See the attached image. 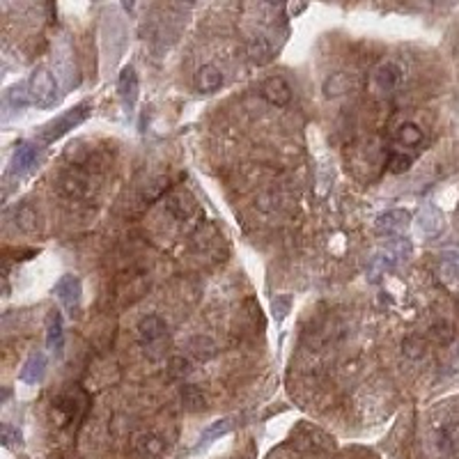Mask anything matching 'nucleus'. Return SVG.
<instances>
[{"label": "nucleus", "mask_w": 459, "mask_h": 459, "mask_svg": "<svg viewBox=\"0 0 459 459\" xmlns=\"http://www.w3.org/2000/svg\"><path fill=\"white\" fill-rule=\"evenodd\" d=\"M46 344L51 347L53 351L60 354L62 351V344H64V326H62V315L53 310L48 315V326H46Z\"/></svg>", "instance_id": "obj_15"}, {"label": "nucleus", "mask_w": 459, "mask_h": 459, "mask_svg": "<svg viewBox=\"0 0 459 459\" xmlns=\"http://www.w3.org/2000/svg\"><path fill=\"white\" fill-rule=\"evenodd\" d=\"M260 95L267 104L271 106H287L292 104V88L283 76H269L267 81H262Z\"/></svg>", "instance_id": "obj_4"}, {"label": "nucleus", "mask_w": 459, "mask_h": 459, "mask_svg": "<svg viewBox=\"0 0 459 459\" xmlns=\"http://www.w3.org/2000/svg\"><path fill=\"white\" fill-rule=\"evenodd\" d=\"M264 3H269V5H283L285 0H264Z\"/></svg>", "instance_id": "obj_31"}, {"label": "nucleus", "mask_w": 459, "mask_h": 459, "mask_svg": "<svg viewBox=\"0 0 459 459\" xmlns=\"http://www.w3.org/2000/svg\"><path fill=\"white\" fill-rule=\"evenodd\" d=\"M88 406H90L88 393L76 388L71 393H64V395H60L53 402V415L57 418V425H69L76 418H83Z\"/></svg>", "instance_id": "obj_2"}, {"label": "nucleus", "mask_w": 459, "mask_h": 459, "mask_svg": "<svg viewBox=\"0 0 459 459\" xmlns=\"http://www.w3.org/2000/svg\"><path fill=\"white\" fill-rule=\"evenodd\" d=\"M35 161H37V149H35V145L32 142H21V145H17V149H14L10 172L17 177L26 175V172L35 166Z\"/></svg>", "instance_id": "obj_9"}, {"label": "nucleus", "mask_w": 459, "mask_h": 459, "mask_svg": "<svg viewBox=\"0 0 459 459\" xmlns=\"http://www.w3.org/2000/svg\"><path fill=\"white\" fill-rule=\"evenodd\" d=\"M122 3H124L127 10H131V7H133V0H122Z\"/></svg>", "instance_id": "obj_32"}, {"label": "nucleus", "mask_w": 459, "mask_h": 459, "mask_svg": "<svg viewBox=\"0 0 459 459\" xmlns=\"http://www.w3.org/2000/svg\"><path fill=\"white\" fill-rule=\"evenodd\" d=\"M3 441L5 446H12V443H21V432L12 425H3Z\"/></svg>", "instance_id": "obj_30"}, {"label": "nucleus", "mask_w": 459, "mask_h": 459, "mask_svg": "<svg viewBox=\"0 0 459 459\" xmlns=\"http://www.w3.org/2000/svg\"><path fill=\"white\" fill-rule=\"evenodd\" d=\"M191 351L196 354L198 358H212L214 354H216V344H214L212 338H193L191 340Z\"/></svg>", "instance_id": "obj_27"}, {"label": "nucleus", "mask_w": 459, "mask_h": 459, "mask_svg": "<svg viewBox=\"0 0 459 459\" xmlns=\"http://www.w3.org/2000/svg\"><path fill=\"white\" fill-rule=\"evenodd\" d=\"M232 427H234V420H232V418H221V420H216V422H212V425L203 432V436H200V446H207V443H212L214 439H218V436L227 434Z\"/></svg>", "instance_id": "obj_22"}, {"label": "nucleus", "mask_w": 459, "mask_h": 459, "mask_svg": "<svg viewBox=\"0 0 459 459\" xmlns=\"http://www.w3.org/2000/svg\"><path fill=\"white\" fill-rule=\"evenodd\" d=\"M53 294L57 297V301H60V303H62L64 308H67V310L74 312L76 308H78V303H81V294H83L81 278H78V276H71V274L62 276L60 281L55 283Z\"/></svg>", "instance_id": "obj_5"}, {"label": "nucleus", "mask_w": 459, "mask_h": 459, "mask_svg": "<svg viewBox=\"0 0 459 459\" xmlns=\"http://www.w3.org/2000/svg\"><path fill=\"white\" fill-rule=\"evenodd\" d=\"M429 338L439 344H450L455 338V328L450 321H436V324H432V328H429Z\"/></svg>", "instance_id": "obj_24"}, {"label": "nucleus", "mask_w": 459, "mask_h": 459, "mask_svg": "<svg viewBox=\"0 0 459 459\" xmlns=\"http://www.w3.org/2000/svg\"><path fill=\"white\" fill-rule=\"evenodd\" d=\"M395 138H397L400 145L415 147V145H420V140H422V129H420L418 124H402V127L397 129Z\"/></svg>", "instance_id": "obj_23"}, {"label": "nucleus", "mask_w": 459, "mask_h": 459, "mask_svg": "<svg viewBox=\"0 0 459 459\" xmlns=\"http://www.w3.org/2000/svg\"><path fill=\"white\" fill-rule=\"evenodd\" d=\"M51 459H62V457H60V455H57V457H51Z\"/></svg>", "instance_id": "obj_33"}, {"label": "nucleus", "mask_w": 459, "mask_h": 459, "mask_svg": "<svg viewBox=\"0 0 459 459\" xmlns=\"http://www.w3.org/2000/svg\"><path fill=\"white\" fill-rule=\"evenodd\" d=\"M402 351H404V356L409 358V361H418V358L425 356V342H422L420 338H415V335H411V338H406L404 342H402Z\"/></svg>", "instance_id": "obj_26"}, {"label": "nucleus", "mask_w": 459, "mask_h": 459, "mask_svg": "<svg viewBox=\"0 0 459 459\" xmlns=\"http://www.w3.org/2000/svg\"><path fill=\"white\" fill-rule=\"evenodd\" d=\"M135 450H138L140 457L145 459H156L166 453V441L161 439L159 434H140L138 439H135Z\"/></svg>", "instance_id": "obj_12"}, {"label": "nucleus", "mask_w": 459, "mask_h": 459, "mask_svg": "<svg viewBox=\"0 0 459 459\" xmlns=\"http://www.w3.org/2000/svg\"><path fill=\"white\" fill-rule=\"evenodd\" d=\"M46 375V356L44 354H32L28 358V363L21 370V382L26 384H37Z\"/></svg>", "instance_id": "obj_14"}, {"label": "nucleus", "mask_w": 459, "mask_h": 459, "mask_svg": "<svg viewBox=\"0 0 459 459\" xmlns=\"http://www.w3.org/2000/svg\"><path fill=\"white\" fill-rule=\"evenodd\" d=\"M409 221H411V216H409L406 209H393V212H384L382 216L377 218V230L379 232H400V230H404L409 225Z\"/></svg>", "instance_id": "obj_11"}, {"label": "nucleus", "mask_w": 459, "mask_h": 459, "mask_svg": "<svg viewBox=\"0 0 459 459\" xmlns=\"http://www.w3.org/2000/svg\"><path fill=\"white\" fill-rule=\"evenodd\" d=\"M163 333H166V321L159 315H145L138 321V335L142 342H156Z\"/></svg>", "instance_id": "obj_13"}, {"label": "nucleus", "mask_w": 459, "mask_h": 459, "mask_svg": "<svg viewBox=\"0 0 459 459\" xmlns=\"http://www.w3.org/2000/svg\"><path fill=\"white\" fill-rule=\"evenodd\" d=\"M354 85H356V78H351L349 74H333L326 81L324 92H326V97H342L354 90Z\"/></svg>", "instance_id": "obj_19"}, {"label": "nucleus", "mask_w": 459, "mask_h": 459, "mask_svg": "<svg viewBox=\"0 0 459 459\" xmlns=\"http://www.w3.org/2000/svg\"><path fill=\"white\" fill-rule=\"evenodd\" d=\"M17 225L24 230V232H37L39 230V216H37V209L30 205H21L17 209Z\"/></svg>", "instance_id": "obj_21"}, {"label": "nucleus", "mask_w": 459, "mask_h": 459, "mask_svg": "<svg viewBox=\"0 0 459 459\" xmlns=\"http://www.w3.org/2000/svg\"><path fill=\"white\" fill-rule=\"evenodd\" d=\"M182 404L186 411H203L207 406V400H205V393L198 388V386L193 384H184L182 386Z\"/></svg>", "instance_id": "obj_20"}, {"label": "nucleus", "mask_w": 459, "mask_h": 459, "mask_svg": "<svg viewBox=\"0 0 459 459\" xmlns=\"http://www.w3.org/2000/svg\"><path fill=\"white\" fill-rule=\"evenodd\" d=\"M57 186H60V191H62V196H67V198H76V200H81V198H85L90 193V182H88V177L85 175H81V172H64V175L60 177V182H57Z\"/></svg>", "instance_id": "obj_8"}, {"label": "nucleus", "mask_w": 459, "mask_h": 459, "mask_svg": "<svg viewBox=\"0 0 459 459\" xmlns=\"http://www.w3.org/2000/svg\"><path fill=\"white\" fill-rule=\"evenodd\" d=\"M28 88H30V97L35 106L39 109H51L57 102V81L55 76L48 71L46 67H39L28 81Z\"/></svg>", "instance_id": "obj_3"}, {"label": "nucleus", "mask_w": 459, "mask_h": 459, "mask_svg": "<svg viewBox=\"0 0 459 459\" xmlns=\"http://www.w3.org/2000/svg\"><path fill=\"white\" fill-rule=\"evenodd\" d=\"M168 372H170V377L184 379L191 372V361L189 358H184V356H172L170 363H168Z\"/></svg>", "instance_id": "obj_28"}, {"label": "nucleus", "mask_w": 459, "mask_h": 459, "mask_svg": "<svg viewBox=\"0 0 459 459\" xmlns=\"http://www.w3.org/2000/svg\"><path fill=\"white\" fill-rule=\"evenodd\" d=\"M138 74H135V69L129 64L120 71V78H118V92L122 97V102H124L129 109H133L135 102H138Z\"/></svg>", "instance_id": "obj_7"}, {"label": "nucleus", "mask_w": 459, "mask_h": 459, "mask_svg": "<svg viewBox=\"0 0 459 459\" xmlns=\"http://www.w3.org/2000/svg\"><path fill=\"white\" fill-rule=\"evenodd\" d=\"M411 154H404V152H391L388 161H386V168H388V172H393V175H402V172H406L409 168H411Z\"/></svg>", "instance_id": "obj_25"}, {"label": "nucleus", "mask_w": 459, "mask_h": 459, "mask_svg": "<svg viewBox=\"0 0 459 459\" xmlns=\"http://www.w3.org/2000/svg\"><path fill=\"white\" fill-rule=\"evenodd\" d=\"M30 102H32V97H30L28 83H17V85H12V88H7L5 92V104L10 106L12 111H24Z\"/></svg>", "instance_id": "obj_17"}, {"label": "nucleus", "mask_w": 459, "mask_h": 459, "mask_svg": "<svg viewBox=\"0 0 459 459\" xmlns=\"http://www.w3.org/2000/svg\"><path fill=\"white\" fill-rule=\"evenodd\" d=\"M92 115V104L90 102H81L74 109H69L67 113H62L60 118H55L51 124L44 127L39 131V140L41 142H55L60 140L62 135H67L71 129L78 127L81 122H85Z\"/></svg>", "instance_id": "obj_1"}, {"label": "nucleus", "mask_w": 459, "mask_h": 459, "mask_svg": "<svg viewBox=\"0 0 459 459\" xmlns=\"http://www.w3.org/2000/svg\"><path fill=\"white\" fill-rule=\"evenodd\" d=\"M221 85H223V71L214 67V64H205L196 71V88L203 95H212V92L221 90Z\"/></svg>", "instance_id": "obj_10"}, {"label": "nucleus", "mask_w": 459, "mask_h": 459, "mask_svg": "<svg viewBox=\"0 0 459 459\" xmlns=\"http://www.w3.org/2000/svg\"><path fill=\"white\" fill-rule=\"evenodd\" d=\"M402 78H404V74H402L400 64L384 62V64H379V67L375 69V74H372V83H375V88L379 92L391 95V92H395L402 85Z\"/></svg>", "instance_id": "obj_6"}, {"label": "nucleus", "mask_w": 459, "mask_h": 459, "mask_svg": "<svg viewBox=\"0 0 459 459\" xmlns=\"http://www.w3.org/2000/svg\"><path fill=\"white\" fill-rule=\"evenodd\" d=\"M290 303H292V297H276L274 299V317H276V321H283L285 319V315L290 312Z\"/></svg>", "instance_id": "obj_29"}, {"label": "nucleus", "mask_w": 459, "mask_h": 459, "mask_svg": "<svg viewBox=\"0 0 459 459\" xmlns=\"http://www.w3.org/2000/svg\"><path fill=\"white\" fill-rule=\"evenodd\" d=\"M246 51H248V57L255 64H267L271 57H274V46H271V41L267 37H262V35H257V37L250 39Z\"/></svg>", "instance_id": "obj_16"}, {"label": "nucleus", "mask_w": 459, "mask_h": 459, "mask_svg": "<svg viewBox=\"0 0 459 459\" xmlns=\"http://www.w3.org/2000/svg\"><path fill=\"white\" fill-rule=\"evenodd\" d=\"M168 209H170V214L175 218L186 221V218H191L193 214H196L198 205H196V200H193L191 196H172L168 200Z\"/></svg>", "instance_id": "obj_18"}]
</instances>
